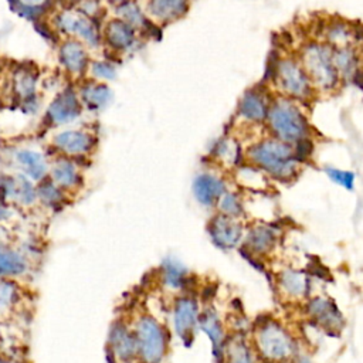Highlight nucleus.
<instances>
[{"label": "nucleus", "instance_id": "f704fd0d", "mask_svg": "<svg viewBox=\"0 0 363 363\" xmlns=\"http://www.w3.org/2000/svg\"><path fill=\"white\" fill-rule=\"evenodd\" d=\"M326 37L329 40V43L333 47H345L349 44V40L352 37L350 30L347 28L346 24H332L328 31H326Z\"/></svg>", "mask_w": 363, "mask_h": 363}, {"label": "nucleus", "instance_id": "f03ea898", "mask_svg": "<svg viewBox=\"0 0 363 363\" xmlns=\"http://www.w3.org/2000/svg\"><path fill=\"white\" fill-rule=\"evenodd\" d=\"M267 121L277 139L291 143L308 135V122L301 109L291 101H277L268 108Z\"/></svg>", "mask_w": 363, "mask_h": 363}, {"label": "nucleus", "instance_id": "6ab92c4d", "mask_svg": "<svg viewBox=\"0 0 363 363\" xmlns=\"http://www.w3.org/2000/svg\"><path fill=\"white\" fill-rule=\"evenodd\" d=\"M79 99L88 109L102 111L112 102L113 94L106 84L92 79L79 88Z\"/></svg>", "mask_w": 363, "mask_h": 363}, {"label": "nucleus", "instance_id": "cd10ccee", "mask_svg": "<svg viewBox=\"0 0 363 363\" xmlns=\"http://www.w3.org/2000/svg\"><path fill=\"white\" fill-rule=\"evenodd\" d=\"M116 14H118V18L126 21L128 24H130L136 30L146 28L149 26V21L146 20V16H145L143 10L140 9V6L135 0L121 1L116 7Z\"/></svg>", "mask_w": 363, "mask_h": 363}, {"label": "nucleus", "instance_id": "9d476101", "mask_svg": "<svg viewBox=\"0 0 363 363\" xmlns=\"http://www.w3.org/2000/svg\"><path fill=\"white\" fill-rule=\"evenodd\" d=\"M95 143L94 135L84 129H65L58 132L52 139L55 149L67 157L85 156L94 150Z\"/></svg>", "mask_w": 363, "mask_h": 363}, {"label": "nucleus", "instance_id": "f3484780", "mask_svg": "<svg viewBox=\"0 0 363 363\" xmlns=\"http://www.w3.org/2000/svg\"><path fill=\"white\" fill-rule=\"evenodd\" d=\"M14 160L20 172L30 177L33 182H41L44 177H47L48 163L43 153L23 147L14 152Z\"/></svg>", "mask_w": 363, "mask_h": 363}, {"label": "nucleus", "instance_id": "2eb2a0df", "mask_svg": "<svg viewBox=\"0 0 363 363\" xmlns=\"http://www.w3.org/2000/svg\"><path fill=\"white\" fill-rule=\"evenodd\" d=\"M208 234L213 242L221 248H233L242 235L241 224L225 214L216 216L208 224Z\"/></svg>", "mask_w": 363, "mask_h": 363}, {"label": "nucleus", "instance_id": "1a4fd4ad", "mask_svg": "<svg viewBox=\"0 0 363 363\" xmlns=\"http://www.w3.org/2000/svg\"><path fill=\"white\" fill-rule=\"evenodd\" d=\"M81 112L82 102L79 95L72 88H65L50 102L45 112V121L51 126H61L78 119Z\"/></svg>", "mask_w": 363, "mask_h": 363}, {"label": "nucleus", "instance_id": "e433bc0d", "mask_svg": "<svg viewBox=\"0 0 363 363\" xmlns=\"http://www.w3.org/2000/svg\"><path fill=\"white\" fill-rule=\"evenodd\" d=\"M325 172L329 176V179L333 180L335 183L343 186L347 190L353 189V186H354V173L346 172V170H339V169H335V167H326Z\"/></svg>", "mask_w": 363, "mask_h": 363}, {"label": "nucleus", "instance_id": "20e7f679", "mask_svg": "<svg viewBox=\"0 0 363 363\" xmlns=\"http://www.w3.org/2000/svg\"><path fill=\"white\" fill-rule=\"evenodd\" d=\"M133 333L138 356L145 363H160L166 352V336L157 320L147 315L140 316L135 323Z\"/></svg>", "mask_w": 363, "mask_h": 363}, {"label": "nucleus", "instance_id": "6e6552de", "mask_svg": "<svg viewBox=\"0 0 363 363\" xmlns=\"http://www.w3.org/2000/svg\"><path fill=\"white\" fill-rule=\"evenodd\" d=\"M0 199L6 203L30 207L37 201V186L24 173L1 174Z\"/></svg>", "mask_w": 363, "mask_h": 363}, {"label": "nucleus", "instance_id": "f257e3e1", "mask_svg": "<svg viewBox=\"0 0 363 363\" xmlns=\"http://www.w3.org/2000/svg\"><path fill=\"white\" fill-rule=\"evenodd\" d=\"M248 156L252 163L277 179H289L296 172L298 160L289 143L279 139H267L255 143Z\"/></svg>", "mask_w": 363, "mask_h": 363}, {"label": "nucleus", "instance_id": "7ed1b4c3", "mask_svg": "<svg viewBox=\"0 0 363 363\" xmlns=\"http://www.w3.org/2000/svg\"><path fill=\"white\" fill-rule=\"evenodd\" d=\"M301 65L308 74L312 85L320 89H333L340 77L332 60V47L312 43L303 47Z\"/></svg>", "mask_w": 363, "mask_h": 363}, {"label": "nucleus", "instance_id": "a19ab883", "mask_svg": "<svg viewBox=\"0 0 363 363\" xmlns=\"http://www.w3.org/2000/svg\"><path fill=\"white\" fill-rule=\"evenodd\" d=\"M67 1H69V3H75V1H79V0H67Z\"/></svg>", "mask_w": 363, "mask_h": 363}, {"label": "nucleus", "instance_id": "bb28decb", "mask_svg": "<svg viewBox=\"0 0 363 363\" xmlns=\"http://www.w3.org/2000/svg\"><path fill=\"white\" fill-rule=\"evenodd\" d=\"M332 60L339 77H352L357 71V58L352 48L345 47H333L332 48Z\"/></svg>", "mask_w": 363, "mask_h": 363}, {"label": "nucleus", "instance_id": "ea45409f", "mask_svg": "<svg viewBox=\"0 0 363 363\" xmlns=\"http://www.w3.org/2000/svg\"><path fill=\"white\" fill-rule=\"evenodd\" d=\"M0 363H7V362H6L3 357H0Z\"/></svg>", "mask_w": 363, "mask_h": 363}, {"label": "nucleus", "instance_id": "ddd939ff", "mask_svg": "<svg viewBox=\"0 0 363 363\" xmlns=\"http://www.w3.org/2000/svg\"><path fill=\"white\" fill-rule=\"evenodd\" d=\"M58 58L65 71L72 75H82L91 62L85 44L77 38H68L60 45Z\"/></svg>", "mask_w": 363, "mask_h": 363}, {"label": "nucleus", "instance_id": "79ce46f5", "mask_svg": "<svg viewBox=\"0 0 363 363\" xmlns=\"http://www.w3.org/2000/svg\"><path fill=\"white\" fill-rule=\"evenodd\" d=\"M111 1H118V3H121V1H123V0H111Z\"/></svg>", "mask_w": 363, "mask_h": 363}, {"label": "nucleus", "instance_id": "4c0bfd02", "mask_svg": "<svg viewBox=\"0 0 363 363\" xmlns=\"http://www.w3.org/2000/svg\"><path fill=\"white\" fill-rule=\"evenodd\" d=\"M295 143H296V147L294 149V153H295V157H296L298 162L305 160L306 157L311 156V153L313 150V146H312V142L308 138H302V139L296 140Z\"/></svg>", "mask_w": 363, "mask_h": 363}, {"label": "nucleus", "instance_id": "dca6fc26", "mask_svg": "<svg viewBox=\"0 0 363 363\" xmlns=\"http://www.w3.org/2000/svg\"><path fill=\"white\" fill-rule=\"evenodd\" d=\"M105 43L118 52L129 51L136 44V28L121 18H113L104 28Z\"/></svg>", "mask_w": 363, "mask_h": 363}, {"label": "nucleus", "instance_id": "9b49d317", "mask_svg": "<svg viewBox=\"0 0 363 363\" xmlns=\"http://www.w3.org/2000/svg\"><path fill=\"white\" fill-rule=\"evenodd\" d=\"M108 349L113 360L118 363H129L133 360L138 356L133 330H130L123 322H113L108 335Z\"/></svg>", "mask_w": 363, "mask_h": 363}, {"label": "nucleus", "instance_id": "5701e85b", "mask_svg": "<svg viewBox=\"0 0 363 363\" xmlns=\"http://www.w3.org/2000/svg\"><path fill=\"white\" fill-rule=\"evenodd\" d=\"M193 193L201 204L211 206L224 193V183L216 176L200 174L193 182Z\"/></svg>", "mask_w": 363, "mask_h": 363}, {"label": "nucleus", "instance_id": "b1692460", "mask_svg": "<svg viewBox=\"0 0 363 363\" xmlns=\"http://www.w3.org/2000/svg\"><path fill=\"white\" fill-rule=\"evenodd\" d=\"M37 200L47 208L60 211L67 203V193L50 177H44L37 186Z\"/></svg>", "mask_w": 363, "mask_h": 363}, {"label": "nucleus", "instance_id": "4be33fe9", "mask_svg": "<svg viewBox=\"0 0 363 363\" xmlns=\"http://www.w3.org/2000/svg\"><path fill=\"white\" fill-rule=\"evenodd\" d=\"M269 104L265 95L257 89L247 91L238 105V112L242 118L251 122H262L267 119Z\"/></svg>", "mask_w": 363, "mask_h": 363}, {"label": "nucleus", "instance_id": "c756f323", "mask_svg": "<svg viewBox=\"0 0 363 363\" xmlns=\"http://www.w3.org/2000/svg\"><path fill=\"white\" fill-rule=\"evenodd\" d=\"M279 284L289 295L302 296L308 292L309 281L305 274L294 269H286L279 275Z\"/></svg>", "mask_w": 363, "mask_h": 363}, {"label": "nucleus", "instance_id": "393cba45", "mask_svg": "<svg viewBox=\"0 0 363 363\" xmlns=\"http://www.w3.org/2000/svg\"><path fill=\"white\" fill-rule=\"evenodd\" d=\"M27 269L26 258L16 250L0 244V278L21 275Z\"/></svg>", "mask_w": 363, "mask_h": 363}, {"label": "nucleus", "instance_id": "4468645a", "mask_svg": "<svg viewBox=\"0 0 363 363\" xmlns=\"http://www.w3.org/2000/svg\"><path fill=\"white\" fill-rule=\"evenodd\" d=\"M48 177L65 193L77 191L82 186V174L78 164L67 156L58 157L51 164Z\"/></svg>", "mask_w": 363, "mask_h": 363}, {"label": "nucleus", "instance_id": "39448f33", "mask_svg": "<svg viewBox=\"0 0 363 363\" xmlns=\"http://www.w3.org/2000/svg\"><path fill=\"white\" fill-rule=\"evenodd\" d=\"M275 79L284 94L296 99H306L312 95V82L299 62L292 58H281L277 61Z\"/></svg>", "mask_w": 363, "mask_h": 363}, {"label": "nucleus", "instance_id": "412c9836", "mask_svg": "<svg viewBox=\"0 0 363 363\" xmlns=\"http://www.w3.org/2000/svg\"><path fill=\"white\" fill-rule=\"evenodd\" d=\"M199 326L207 333L213 343V354L216 360L224 357V332L218 319V315L213 309L203 311L197 318Z\"/></svg>", "mask_w": 363, "mask_h": 363}, {"label": "nucleus", "instance_id": "72a5a7b5", "mask_svg": "<svg viewBox=\"0 0 363 363\" xmlns=\"http://www.w3.org/2000/svg\"><path fill=\"white\" fill-rule=\"evenodd\" d=\"M88 69L96 81H112L116 77V67L109 61H92L89 62Z\"/></svg>", "mask_w": 363, "mask_h": 363}, {"label": "nucleus", "instance_id": "f8f14e48", "mask_svg": "<svg viewBox=\"0 0 363 363\" xmlns=\"http://www.w3.org/2000/svg\"><path fill=\"white\" fill-rule=\"evenodd\" d=\"M199 318L197 302L189 296L179 298L174 305V330L186 346L191 345L193 330Z\"/></svg>", "mask_w": 363, "mask_h": 363}, {"label": "nucleus", "instance_id": "473e14b6", "mask_svg": "<svg viewBox=\"0 0 363 363\" xmlns=\"http://www.w3.org/2000/svg\"><path fill=\"white\" fill-rule=\"evenodd\" d=\"M224 349L227 352L228 363H254L251 350L240 337L231 339L228 345H224Z\"/></svg>", "mask_w": 363, "mask_h": 363}, {"label": "nucleus", "instance_id": "c9c22d12", "mask_svg": "<svg viewBox=\"0 0 363 363\" xmlns=\"http://www.w3.org/2000/svg\"><path fill=\"white\" fill-rule=\"evenodd\" d=\"M218 206L223 214L228 217H237L242 213V206L240 199L233 193H223L218 199Z\"/></svg>", "mask_w": 363, "mask_h": 363}, {"label": "nucleus", "instance_id": "aec40b11", "mask_svg": "<svg viewBox=\"0 0 363 363\" xmlns=\"http://www.w3.org/2000/svg\"><path fill=\"white\" fill-rule=\"evenodd\" d=\"M189 10V0H149L146 11L160 23H170L183 17Z\"/></svg>", "mask_w": 363, "mask_h": 363}, {"label": "nucleus", "instance_id": "0eeeda50", "mask_svg": "<svg viewBox=\"0 0 363 363\" xmlns=\"http://www.w3.org/2000/svg\"><path fill=\"white\" fill-rule=\"evenodd\" d=\"M257 345L261 354L272 362H281L291 356L292 342L286 332L277 323H264L257 335Z\"/></svg>", "mask_w": 363, "mask_h": 363}, {"label": "nucleus", "instance_id": "7c9ffc66", "mask_svg": "<svg viewBox=\"0 0 363 363\" xmlns=\"http://www.w3.org/2000/svg\"><path fill=\"white\" fill-rule=\"evenodd\" d=\"M20 301V288L11 278H0V315L11 311Z\"/></svg>", "mask_w": 363, "mask_h": 363}, {"label": "nucleus", "instance_id": "423d86ee", "mask_svg": "<svg viewBox=\"0 0 363 363\" xmlns=\"http://www.w3.org/2000/svg\"><path fill=\"white\" fill-rule=\"evenodd\" d=\"M55 28L64 34L71 35L72 38L79 40L88 47H98L101 43V33L94 18L85 16L84 13L64 10L55 16Z\"/></svg>", "mask_w": 363, "mask_h": 363}, {"label": "nucleus", "instance_id": "c85d7f7f", "mask_svg": "<svg viewBox=\"0 0 363 363\" xmlns=\"http://www.w3.org/2000/svg\"><path fill=\"white\" fill-rule=\"evenodd\" d=\"M162 277L167 286L170 288H182L187 279V269L183 264H180L174 258H166L162 265Z\"/></svg>", "mask_w": 363, "mask_h": 363}, {"label": "nucleus", "instance_id": "2f4dec72", "mask_svg": "<svg viewBox=\"0 0 363 363\" xmlns=\"http://www.w3.org/2000/svg\"><path fill=\"white\" fill-rule=\"evenodd\" d=\"M275 241V235L271 230L265 227L254 228L247 238V245L251 248L252 252H265L268 251Z\"/></svg>", "mask_w": 363, "mask_h": 363}, {"label": "nucleus", "instance_id": "a878e982", "mask_svg": "<svg viewBox=\"0 0 363 363\" xmlns=\"http://www.w3.org/2000/svg\"><path fill=\"white\" fill-rule=\"evenodd\" d=\"M37 72L33 68H17L13 74V92L20 101L35 95Z\"/></svg>", "mask_w": 363, "mask_h": 363}, {"label": "nucleus", "instance_id": "a211bd4d", "mask_svg": "<svg viewBox=\"0 0 363 363\" xmlns=\"http://www.w3.org/2000/svg\"><path fill=\"white\" fill-rule=\"evenodd\" d=\"M309 315L326 330H339L343 326V318L330 299L315 298L308 305Z\"/></svg>", "mask_w": 363, "mask_h": 363}, {"label": "nucleus", "instance_id": "58836bf2", "mask_svg": "<svg viewBox=\"0 0 363 363\" xmlns=\"http://www.w3.org/2000/svg\"><path fill=\"white\" fill-rule=\"evenodd\" d=\"M81 4H79V11L84 13L85 16L91 17V18H95L99 11H101V3L99 0H79Z\"/></svg>", "mask_w": 363, "mask_h": 363}]
</instances>
